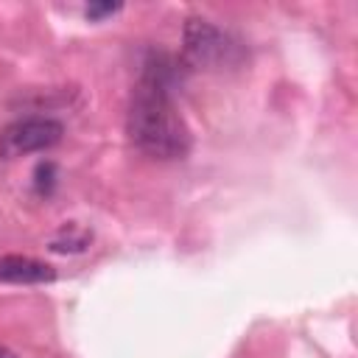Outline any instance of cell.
<instances>
[{
    "mask_svg": "<svg viewBox=\"0 0 358 358\" xmlns=\"http://www.w3.org/2000/svg\"><path fill=\"white\" fill-rule=\"evenodd\" d=\"M171 92L173 90L140 76L129 98L126 134L137 151L154 159H182L193 145V134L179 115Z\"/></svg>",
    "mask_w": 358,
    "mask_h": 358,
    "instance_id": "obj_1",
    "label": "cell"
},
{
    "mask_svg": "<svg viewBox=\"0 0 358 358\" xmlns=\"http://www.w3.org/2000/svg\"><path fill=\"white\" fill-rule=\"evenodd\" d=\"M182 53H185L182 62L199 70H229L238 67L246 56L241 39H235L232 34H227L224 28L213 25L204 17H190L185 22Z\"/></svg>",
    "mask_w": 358,
    "mask_h": 358,
    "instance_id": "obj_2",
    "label": "cell"
},
{
    "mask_svg": "<svg viewBox=\"0 0 358 358\" xmlns=\"http://www.w3.org/2000/svg\"><path fill=\"white\" fill-rule=\"evenodd\" d=\"M62 137H64V126L56 117H48V115L20 117V120H11L0 131V157L3 159H17V157H25V154L48 151Z\"/></svg>",
    "mask_w": 358,
    "mask_h": 358,
    "instance_id": "obj_3",
    "label": "cell"
},
{
    "mask_svg": "<svg viewBox=\"0 0 358 358\" xmlns=\"http://www.w3.org/2000/svg\"><path fill=\"white\" fill-rule=\"evenodd\" d=\"M56 271L50 263L28 257V255H0V282L14 285H42L53 282Z\"/></svg>",
    "mask_w": 358,
    "mask_h": 358,
    "instance_id": "obj_4",
    "label": "cell"
},
{
    "mask_svg": "<svg viewBox=\"0 0 358 358\" xmlns=\"http://www.w3.org/2000/svg\"><path fill=\"white\" fill-rule=\"evenodd\" d=\"M92 243V232L78 227V224H67L56 232V238L48 243L50 252H59V255H76V252H84L87 246Z\"/></svg>",
    "mask_w": 358,
    "mask_h": 358,
    "instance_id": "obj_5",
    "label": "cell"
},
{
    "mask_svg": "<svg viewBox=\"0 0 358 358\" xmlns=\"http://www.w3.org/2000/svg\"><path fill=\"white\" fill-rule=\"evenodd\" d=\"M56 187V165L53 162H39L34 171V190L39 196H50Z\"/></svg>",
    "mask_w": 358,
    "mask_h": 358,
    "instance_id": "obj_6",
    "label": "cell"
},
{
    "mask_svg": "<svg viewBox=\"0 0 358 358\" xmlns=\"http://www.w3.org/2000/svg\"><path fill=\"white\" fill-rule=\"evenodd\" d=\"M120 8H123L120 3H90V6L84 8V14H87V20H92V22H101V20L112 17V14H117Z\"/></svg>",
    "mask_w": 358,
    "mask_h": 358,
    "instance_id": "obj_7",
    "label": "cell"
},
{
    "mask_svg": "<svg viewBox=\"0 0 358 358\" xmlns=\"http://www.w3.org/2000/svg\"><path fill=\"white\" fill-rule=\"evenodd\" d=\"M0 358H17V355H14L8 347H0Z\"/></svg>",
    "mask_w": 358,
    "mask_h": 358,
    "instance_id": "obj_8",
    "label": "cell"
}]
</instances>
